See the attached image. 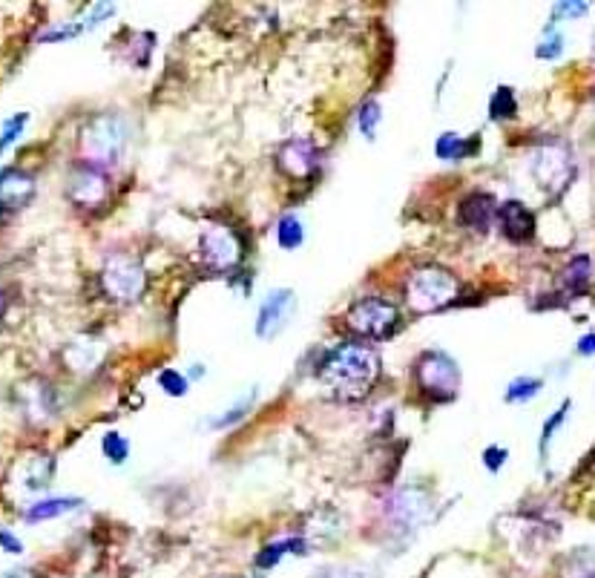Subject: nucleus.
<instances>
[{
  "label": "nucleus",
  "mask_w": 595,
  "mask_h": 578,
  "mask_svg": "<svg viewBox=\"0 0 595 578\" xmlns=\"http://www.w3.org/2000/svg\"><path fill=\"white\" fill-rule=\"evenodd\" d=\"M380 354L368 343H340L320 363V380L343 397H363L380 377Z\"/></svg>",
  "instance_id": "f257e3e1"
},
{
  "label": "nucleus",
  "mask_w": 595,
  "mask_h": 578,
  "mask_svg": "<svg viewBox=\"0 0 595 578\" xmlns=\"http://www.w3.org/2000/svg\"><path fill=\"white\" fill-rule=\"evenodd\" d=\"M460 297V279L440 265L417 268L406 279V302L414 314H435L449 308Z\"/></svg>",
  "instance_id": "f03ea898"
},
{
  "label": "nucleus",
  "mask_w": 595,
  "mask_h": 578,
  "mask_svg": "<svg viewBox=\"0 0 595 578\" xmlns=\"http://www.w3.org/2000/svg\"><path fill=\"white\" fill-rule=\"evenodd\" d=\"M127 136L130 133L124 118L115 113H101L81 130V159L98 170L113 167L127 147Z\"/></svg>",
  "instance_id": "7ed1b4c3"
},
{
  "label": "nucleus",
  "mask_w": 595,
  "mask_h": 578,
  "mask_svg": "<svg viewBox=\"0 0 595 578\" xmlns=\"http://www.w3.org/2000/svg\"><path fill=\"white\" fill-rule=\"evenodd\" d=\"M529 173H532L535 185L541 187L547 196L558 199L575 179V162L570 147L561 144V141L541 144L529 159Z\"/></svg>",
  "instance_id": "20e7f679"
},
{
  "label": "nucleus",
  "mask_w": 595,
  "mask_h": 578,
  "mask_svg": "<svg viewBox=\"0 0 595 578\" xmlns=\"http://www.w3.org/2000/svg\"><path fill=\"white\" fill-rule=\"evenodd\" d=\"M414 380H417V389L435 403H449L460 392L458 363L443 351L420 354V360L414 366Z\"/></svg>",
  "instance_id": "39448f33"
},
{
  "label": "nucleus",
  "mask_w": 595,
  "mask_h": 578,
  "mask_svg": "<svg viewBox=\"0 0 595 578\" xmlns=\"http://www.w3.org/2000/svg\"><path fill=\"white\" fill-rule=\"evenodd\" d=\"M397 323H400L397 308L380 297H366V300L354 302L345 314V325L366 340H386L397 328Z\"/></svg>",
  "instance_id": "423d86ee"
},
{
  "label": "nucleus",
  "mask_w": 595,
  "mask_h": 578,
  "mask_svg": "<svg viewBox=\"0 0 595 578\" xmlns=\"http://www.w3.org/2000/svg\"><path fill=\"white\" fill-rule=\"evenodd\" d=\"M144 268L141 262L127 254H115L101 268V288L115 302H136L144 294Z\"/></svg>",
  "instance_id": "0eeeda50"
},
{
  "label": "nucleus",
  "mask_w": 595,
  "mask_h": 578,
  "mask_svg": "<svg viewBox=\"0 0 595 578\" xmlns=\"http://www.w3.org/2000/svg\"><path fill=\"white\" fill-rule=\"evenodd\" d=\"M199 251H202V262L210 271H233L242 256H245V245L239 239V233L228 228V225H210L202 239H199Z\"/></svg>",
  "instance_id": "6e6552de"
},
{
  "label": "nucleus",
  "mask_w": 595,
  "mask_h": 578,
  "mask_svg": "<svg viewBox=\"0 0 595 578\" xmlns=\"http://www.w3.org/2000/svg\"><path fill=\"white\" fill-rule=\"evenodd\" d=\"M110 193H113V185H110V176L104 170H98L92 164H81V167L72 170L67 196L75 208L95 213L110 202Z\"/></svg>",
  "instance_id": "1a4fd4ad"
},
{
  "label": "nucleus",
  "mask_w": 595,
  "mask_h": 578,
  "mask_svg": "<svg viewBox=\"0 0 595 578\" xmlns=\"http://www.w3.org/2000/svg\"><path fill=\"white\" fill-rule=\"evenodd\" d=\"M276 167L288 179H311L320 173V150L308 139L285 141L276 153Z\"/></svg>",
  "instance_id": "9d476101"
},
{
  "label": "nucleus",
  "mask_w": 595,
  "mask_h": 578,
  "mask_svg": "<svg viewBox=\"0 0 595 578\" xmlns=\"http://www.w3.org/2000/svg\"><path fill=\"white\" fill-rule=\"evenodd\" d=\"M294 308H297V297H294V291H291V288L271 291V294L262 300L259 314H256V337L271 340L274 334H279V331L288 325V320H291Z\"/></svg>",
  "instance_id": "9b49d317"
},
{
  "label": "nucleus",
  "mask_w": 595,
  "mask_h": 578,
  "mask_svg": "<svg viewBox=\"0 0 595 578\" xmlns=\"http://www.w3.org/2000/svg\"><path fill=\"white\" fill-rule=\"evenodd\" d=\"M35 176L21 167H3L0 170V219L15 216L35 199Z\"/></svg>",
  "instance_id": "f8f14e48"
},
{
  "label": "nucleus",
  "mask_w": 595,
  "mask_h": 578,
  "mask_svg": "<svg viewBox=\"0 0 595 578\" xmlns=\"http://www.w3.org/2000/svg\"><path fill=\"white\" fill-rule=\"evenodd\" d=\"M429 512H432V504H429V498L420 489L406 486V489L391 495L389 518L391 524L400 527V530H414L417 524H423L429 518Z\"/></svg>",
  "instance_id": "ddd939ff"
},
{
  "label": "nucleus",
  "mask_w": 595,
  "mask_h": 578,
  "mask_svg": "<svg viewBox=\"0 0 595 578\" xmlns=\"http://www.w3.org/2000/svg\"><path fill=\"white\" fill-rule=\"evenodd\" d=\"M495 216H498V205H495V199H492L489 193H483V190H475V193H469V196L460 199L458 219L460 225L469 228V231L486 233L492 228Z\"/></svg>",
  "instance_id": "4468645a"
},
{
  "label": "nucleus",
  "mask_w": 595,
  "mask_h": 578,
  "mask_svg": "<svg viewBox=\"0 0 595 578\" xmlns=\"http://www.w3.org/2000/svg\"><path fill=\"white\" fill-rule=\"evenodd\" d=\"M498 219H501L504 236L509 242H515V245H524V242L532 239V233H535V213L524 202H518V199L504 202L498 208Z\"/></svg>",
  "instance_id": "2eb2a0df"
},
{
  "label": "nucleus",
  "mask_w": 595,
  "mask_h": 578,
  "mask_svg": "<svg viewBox=\"0 0 595 578\" xmlns=\"http://www.w3.org/2000/svg\"><path fill=\"white\" fill-rule=\"evenodd\" d=\"M84 507L81 498H67V495H55V498H41L38 504L26 509V521L29 524H41V521H52V518H61L72 509Z\"/></svg>",
  "instance_id": "dca6fc26"
},
{
  "label": "nucleus",
  "mask_w": 595,
  "mask_h": 578,
  "mask_svg": "<svg viewBox=\"0 0 595 578\" xmlns=\"http://www.w3.org/2000/svg\"><path fill=\"white\" fill-rule=\"evenodd\" d=\"M308 553L305 547V538H282V541H274V544H265L259 555H256V567L259 570H274L276 564L285 558V555H302Z\"/></svg>",
  "instance_id": "f3484780"
},
{
  "label": "nucleus",
  "mask_w": 595,
  "mask_h": 578,
  "mask_svg": "<svg viewBox=\"0 0 595 578\" xmlns=\"http://www.w3.org/2000/svg\"><path fill=\"white\" fill-rule=\"evenodd\" d=\"M478 150V139H460L458 133H443L435 141L437 159H446V162H458L463 156H472Z\"/></svg>",
  "instance_id": "a211bd4d"
},
{
  "label": "nucleus",
  "mask_w": 595,
  "mask_h": 578,
  "mask_svg": "<svg viewBox=\"0 0 595 578\" xmlns=\"http://www.w3.org/2000/svg\"><path fill=\"white\" fill-rule=\"evenodd\" d=\"M101 363V348L92 343H75L67 348V366L78 374H90Z\"/></svg>",
  "instance_id": "6ab92c4d"
},
{
  "label": "nucleus",
  "mask_w": 595,
  "mask_h": 578,
  "mask_svg": "<svg viewBox=\"0 0 595 578\" xmlns=\"http://www.w3.org/2000/svg\"><path fill=\"white\" fill-rule=\"evenodd\" d=\"M302 239H305V228H302L299 216L285 213V216L276 222V242H279V248H285V251H297L299 245H302Z\"/></svg>",
  "instance_id": "aec40b11"
},
{
  "label": "nucleus",
  "mask_w": 595,
  "mask_h": 578,
  "mask_svg": "<svg viewBox=\"0 0 595 578\" xmlns=\"http://www.w3.org/2000/svg\"><path fill=\"white\" fill-rule=\"evenodd\" d=\"M590 265H593L590 256H578V259H573V262L567 265V271H564V285H567L570 294H584V288L590 285V277H593V268H590Z\"/></svg>",
  "instance_id": "412c9836"
},
{
  "label": "nucleus",
  "mask_w": 595,
  "mask_h": 578,
  "mask_svg": "<svg viewBox=\"0 0 595 578\" xmlns=\"http://www.w3.org/2000/svg\"><path fill=\"white\" fill-rule=\"evenodd\" d=\"M544 389V380L541 377H515L509 386H506V403H527L529 397Z\"/></svg>",
  "instance_id": "4be33fe9"
},
{
  "label": "nucleus",
  "mask_w": 595,
  "mask_h": 578,
  "mask_svg": "<svg viewBox=\"0 0 595 578\" xmlns=\"http://www.w3.org/2000/svg\"><path fill=\"white\" fill-rule=\"evenodd\" d=\"M518 113V101H515V93L509 87H498L492 98H489V116L495 121H506V118H515Z\"/></svg>",
  "instance_id": "5701e85b"
},
{
  "label": "nucleus",
  "mask_w": 595,
  "mask_h": 578,
  "mask_svg": "<svg viewBox=\"0 0 595 578\" xmlns=\"http://www.w3.org/2000/svg\"><path fill=\"white\" fill-rule=\"evenodd\" d=\"M561 578H595V553L578 550L570 555V561L561 570Z\"/></svg>",
  "instance_id": "b1692460"
},
{
  "label": "nucleus",
  "mask_w": 595,
  "mask_h": 578,
  "mask_svg": "<svg viewBox=\"0 0 595 578\" xmlns=\"http://www.w3.org/2000/svg\"><path fill=\"white\" fill-rule=\"evenodd\" d=\"M101 449H104V458L115 463V466H121V463L130 458V443H127V438L121 432H107L104 440H101Z\"/></svg>",
  "instance_id": "393cba45"
},
{
  "label": "nucleus",
  "mask_w": 595,
  "mask_h": 578,
  "mask_svg": "<svg viewBox=\"0 0 595 578\" xmlns=\"http://www.w3.org/2000/svg\"><path fill=\"white\" fill-rule=\"evenodd\" d=\"M26 124H29V113H15V116L6 118V124L0 130V153H6L15 141L21 139Z\"/></svg>",
  "instance_id": "a878e982"
},
{
  "label": "nucleus",
  "mask_w": 595,
  "mask_h": 578,
  "mask_svg": "<svg viewBox=\"0 0 595 578\" xmlns=\"http://www.w3.org/2000/svg\"><path fill=\"white\" fill-rule=\"evenodd\" d=\"M380 118H383V110L377 101H366L360 107V116H357V127L366 139H374L377 136V127H380Z\"/></svg>",
  "instance_id": "bb28decb"
},
{
  "label": "nucleus",
  "mask_w": 595,
  "mask_h": 578,
  "mask_svg": "<svg viewBox=\"0 0 595 578\" xmlns=\"http://www.w3.org/2000/svg\"><path fill=\"white\" fill-rule=\"evenodd\" d=\"M159 386L164 392L170 394V397H184L187 389H190V380L184 377L182 371L176 369H164L159 374Z\"/></svg>",
  "instance_id": "cd10ccee"
},
{
  "label": "nucleus",
  "mask_w": 595,
  "mask_h": 578,
  "mask_svg": "<svg viewBox=\"0 0 595 578\" xmlns=\"http://www.w3.org/2000/svg\"><path fill=\"white\" fill-rule=\"evenodd\" d=\"M253 400H256V392L248 394L245 400H239V403H236L233 409H228L225 415L216 417V420H213V426H216V429H228V426H236V423H239L242 417H245V415H248V412H251Z\"/></svg>",
  "instance_id": "c85d7f7f"
},
{
  "label": "nucleus",
  "mask_w": 595,
  "mask_h": 578,
  "mask_svg": "<svg viewBox=\"0 0 595 578\" xmlns=\"http://www.w3.org/2000/svg\"><path fill=\"white\" fill-rule=\"evenodd\" d=\"M570 406H573V403H570V400H564V403H561V409H558V412H555V415H552L550 420L544 423V432H541V455H547L550 438L555 435V432H558V426L567 420V415H570Z\"/></svg>",
  "instance_id": "c756f323"
},
{
  "label": "nucleus",
  "mask_w": 595,
  "mask_h": 578,
  "mask_svg": "<svg viewBox=\"0 0 595 578\" xmlns=\"http://www.w3.org/2000/svg\"><path fill=\"white\" fill-rule=\"evenodd\" d=\"M506 461H509V449H504V446H489V449H483V466H486L492 475H498Z\"/></svg>",
  "instance_id": "7c9ffc66"
},
{
  "label": "nucleus",
  "mask_w": 595,
  "mask_h": 578,
  "mask_svg": "<svg viewBox=\"0 0 595 578\" xmlns=\"http://www.w3.org/2000/svg\"><path fill=\"white\" fill-rule=\"evenodd\" d=\"M561 49H564V44H561V38L558 35H552V38H547L541 47L535 49V55L541 58V61H555L558 55H561Z\"/></svg>",
  "instance_id": "2f4dec72"
},
{
  "label": "nucleus",
  "mask_w": 595,
  "mask_h": 578,
  "mask_svg": "<svg viewBox=\"0 0 595 578\" xmlns=\"http://www.w3.org/2000/svg\"><path fill=\"white\" fill-rule=\"evenodd\" d=\"M0 550H6L9 555H21L23 544L18 541V535H12L9 530H0Z\"/></svg>",
  "instance_id": "473e14b6"
},
{
  "label": "nucleus",
  "mask_w": 595,
  "mask_h": 578,
  "mask_svg": "<svg viewBox=\"0 0 595 578\" xmlns=\"http://www.w3.org/2000/svg\"><path fill=\"white\" fill-rule=\"evenodd\" d=\"M575 351H578L581 357H590V354H595V334H584V337L578 340Z\"/></svg>",
  "instance_id": "72a5a7b5"
},
{
  "label": "nucleus",
  "mask_w": 595,
  "mask_h": 578,
  "mask_svg": "<svg viewBox=\"0 0 595 578\" xmlns=\"http://www.w3.org/2000/svg\"><path fill=\"white\" fill-rule=\"evenodd\" d=\"M325 578H363L360 573H354V570H331Z\"/></svg>",
  "instance_id": "f704fd0d"
},
{
  "label": "nucleus",
  "mask_w": 595,
  "mask_h": 578,
  "mask_svg": "<svg viewBox=\"0 0 595 578\" xmlns=\"http://www.w3.org/2000/svg\"><path fill=\"white\" fill-rule=\"evenodd\" d=\"M3 578H35L29 570H15V573H6Z\"/></svg>",
  "instance_id": "c9c22d12"
},
{
  "label": "nucleus",
  "mask_w": 595,
  "mask_h": 578,
  "mask_svg": "<svg viewBox=\"0 0 595 578\" xmlns=\"http://www.w3.org/2000/svg\"><path fill=\"white\" fill-rule=\"evenodd\" d=\"M0 314H3V294H0Z\"/></svg>",
  "instance_id": "e433bc0d"
}]
</instances>
